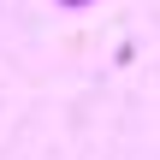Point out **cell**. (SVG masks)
<instances>
[{
    "label": "cell",
    "instance_id": "1",
    "mask_svg": "<svg viewBox=\"0 0 160 160\" xmlns=\"http://www.w3.org/2000/svg\"><path fill=\"white\" fill-rule=\"evenodd\" d=\"M71 6H83V0H71Z\"/></svg>",
    "mask_w": 160,
    "mask_h": 160
}]
</instances>
